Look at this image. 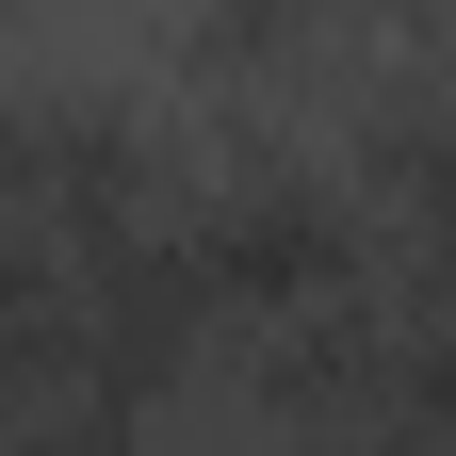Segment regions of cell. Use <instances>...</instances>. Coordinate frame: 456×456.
I'll use <instances>...</instances> for the list:
<instances>
[{"label":"cell","instance_id":"obj_1","mask_svg":"<svg viewBox=\"0 0 456 456\" xmlns=\"http://www.w3.org/2000/svg\"><path fill=\"white\" fill-rule=\"evenodd\" d=\"M196 228V277L228 326H310V310H359V261H375V196L326 180V163H228V180L180 196Z\"/></svg>","mask_w":456,"mask_h":456},{"label":"cell","instance_id":"obj_2","mask_svg":"<svg viewBox=\"0 0 456 456\" xmlns=\"http://www.w3.org/2000/svg\"><path fill=\"white\" fill-rule=\"evenodd\" d=\"M310 49V0H196V66L212 82H277Z\"/></svg>","mask_w":456,"mask_h":456}]
</instances>
